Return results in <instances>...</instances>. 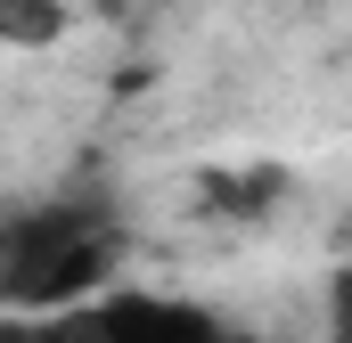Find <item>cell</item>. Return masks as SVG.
<instances>
[{
    "label": "cell",
    "mask_w": 352,
    "mask_h": 343,
    "mask_svg": "<svg viewBox=\"0 0 352 343\" xmlns=\"http://www.w3.org/2000/svg\"><path fill=\"white\" fill-rule=\"evenodd\" d=\"M0 343H33V327L25 319H0Z\"/></svg>",
    "instance_id": "5b68a950"
},
{
    "label": "cell",
    "mask_w": 352,
    "mask_h": 343,
    "mask_svg": "<svg viewBox=\"0 0 352 343\" xmlns=\"http://www.w3.org/2000/svg\"><path fill=\"white\" fill-rule=\"evenodd\" d=\"M66 8L58 0H0V41H58Z\"/></svg>",
    "instance_id": "3957f363"
},
{
    "label": "cell",
    "mask_w": 352,
    "mask_h": 343,
    "mask_svg": "<svg viewBox=\"0 0 352 343\" xmlns=\"http://www.w3.org/2000/svg\"><path fill=\"white\" fill-rule=\"evenodd\" d=\"M328 327H336V343H352V261L336 270V286H328Z\"/></svg>",
    "instance_id": "277c9868"
},
{
    "label": "cell",
    "mask_w": 352,
    "mask_h": 343,
    "mask_svg": "<svg viewBox=\"0 0 352 343\" xmlns=\"http://www.w3.org/2000/svg\"><path fill=\"white\" fill-rule=\"evenodd\" d=\"M33 343H230V327L197 303H164V294H115V303H74L50 311Z\"/></svg>",
    "instance_id": "7a4b0ae2"
},
{
    "label": "cell",
    "mask_w": 352,
    "mask_h": 343,
    "mask_svg": "<svg viewBox=\"0 0 352 343\" xmlns=\"http://www.w3.org/2000/svg\"><path fill=\"white\" fill-rule=\"evenodd\" d=\"M115 254H123L115 221L82 196L8 213L0 221V311H74L82 294L107 286Z\"/></svg>",
    "instance_id": "6da1fadb"
}]
</instances>
